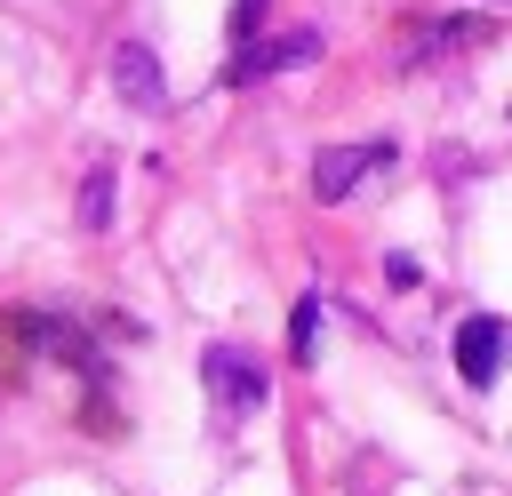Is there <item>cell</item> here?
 <instances>
[{"instance_id":"obj_1","label":"cell","mask_w":512,"mask_h":496,"mask_svg":"<svg viewBox=\"0 0 512 496\" xmlns=\"http://www.w3.org/2000/svg\"><path fill=\"white\" fill-rule=\"evenodd\" d=\"M200 376H208V392H216L224 416H256L264 392H272V376H264L240 344H208V352H200Z\"/></svg>"},{"instance_id":"obj_2","label":"cell","mask_w":512,"mask_h":496,"mask_svg":"<svg viewBox=\"0 0 512 496\" xmlns=\"http://www.w3.org/2000/svg\"><path fill=\"white\" fill-rule=\"evenodd\" d=\"M504 344H512V328H504L496 312H472V320L456 328V376H464L472 392H488L496 368H504Z\"/></svg>"},{"instance_id":"obj_3","label":"cell","mask_w":512,"mask_h":496,"mask_svg":"<svg viewBox=\"0 0 512 496\" xmlns=\"http://www.w3.org/2000/svg\"><path fill=\"white\" fill-rule=\"evenodd\" d=\"M376 168H392V144H328V152L312 160V192H320V200H344V192L368 184Z\"/></svg>"},{"instance_id":"obj_4","label":"cell","mask_w":512,"mask_h":496,"mask_svg":"<svg viewBox=\"0 0 512 496\" xmlns=\"http://www.w3.org/2000/svg\"><path fill=\"white\" fill-rule=\"evenodd\" d=\"M320 56V32L312 24H296V32H280V40H256L240 64H232V80L248 88V80H272V72H296V64H312Z\"/></svg>"},{"instance_id":"obj_5","label":"cell","mask_w":512,"mask_h":496,"mask_svg":"<svg viewBox=\"0 0 512 496\" xmlns=\"http://www.w3.org/2000/svg\"><path fill=\"white\" fill-rule=\"evenodd\" d=\"M112 88H120L136 112H160V104H168V80H160V64H152L144 40H120V48H112Z\"/></svg>"},{"instance_id":"obj_6","label":"cell","mask_w":512,"mask_h":496,"mask_svg":"<svg viewBox=\"0 0 512 496\" xmlns=\"http://www.w3.org/2000/svg\"><path fill=\"white\" fill-rule=\"evenodd\" d=\"M472 40H488V16H440V24H424V32L408 40V56H416V64H432V56L472 48Z\"/></svg>"},{"instance_id":"obj_7","label":"cell","mask_w":512,"mask_h":496,"mask_svg":"<svg viewBox=\"0 0 512 496\" xmlns=\"http://www.w3.org/2000/svg\"><path fill=\"white\" fill-rule=\"evenodd\" d=\"M288 360H320V296H296V320H288Z\"/></svg>"},{"instance_id":"obj_8","label":"cell","mask_w":512,"mask_h":496,"mask_svg":"<svg viewBox=\"0 0 512 496\" xmlns=\"http://www.w3.org/2000/svg\"><path fill=\"white\" fill-rule=\"evenodd\" d=\"M80 224H88V232H104V224H112V176H104V168L80 184Z\"/></svg>"},{"instance_id":"obj_9","label":"cell","mask_w":512,"mask_h":496,"mask_svg":"<svg viewBox=\"0 0 512 496\" xmlns=\"http://www.w3.org/2000/svg\"><path fill=\"white\" fill-rule=\"evenodd\" d=\"M256 16H264V0H240V8H232V32L248 40V32H256Z\"/></svg>"}]
</instances>
